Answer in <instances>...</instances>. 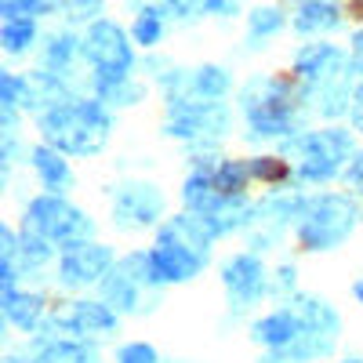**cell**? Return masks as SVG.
Wrapping results in <instances>:
<instances>
[{
	"instance_id": "6da1fadb",
	"label": "cell",
	"mask_w": 363,
	"mask_h": 363,
	"mask_svg": "<svg viewBox=\"0 0 363 363\" xmlns=\"http://www.w3.org/2000/svg\"><path fill=\"white\" fill-rule=\"evenodd\" d=\"M44 138L73 157H95L109 138V116L99 102H58L40 116Z\"/></svg>"
},
{
	"instance_id": "44dd1931",
	"label": "cell",
	"mask_w": 363,
	"mask_h": 363,
	"mask_svg": "<svg viewBox=\"0 0 363 363\" xmlns=\"http://www.w3.org/2000/svg\"><path fill=\"white\" fill-rule=\"evenodd\" d=\"M342 164L338 160H330V157H320V153H306L301 157V178H309V182H323L330 178Z\"/></svg>"
},
{
	"instance_id": "cb8c5ba5",
	"label": "cell",
	"mask_w": 363,
	"mask_h": 363,
	"mask_svg": "<svg viewBox=\"0 0 363 363\" xmlns=\"http://www.w3.org/2000/svg\"><path fill=\"white\" fill-rule=\"evenodd\" d=\"M280 11H272V8H258L255 15H251V33L255 37H269V33H277L280 29Z\"/></svg>"
},
{
	"instance_id": "8992f818",
	"label": "cell",
	"mask_w": 363,
	"mask_h": 363,
	"mask_svg": "<svg viewBox=\"0 0 363 363\" xmlns=\"http://www.w3.org/2000/svg\"><path fill=\"white\" fill-rule=\"evenodd\" d=\"M109 265H113L109 247H99V244H87V240H80V244L66 247L58 272H62V284H69V287H84V284L106 280Z\"/></svg>"
},
{
	"instance_id": "ac0fdd59",
	"label": "cell",
	"mask_w": 363,
	"mask_h": 363,
	"mask_svg": "<svg viewBox=\"0 0 363 363\" xmlns=\"http://www.w3.org/2000/svg\"><path fill=\"white\" fill-rule=\"evenodd\" d=\"M247 171L255 182H269V186H277V182H284L291 174L287 160H280V157H255V160H247Z\"/></svg>"
},
{
	"instance_id": "7a4b0ae2",
	"label": "cell",
	"mask_w": 363,
	"mask_h": 363,
	"mask_svg": "<svg viewBox=\"0 0 363 363\" xmlns=\"http://www.w3.org/2000/svg\"><path fill=\"white\" fill-rule=\"evenodd\" d=\"M84 55L91 58V66H95V84H99L102 95H113V91L124 87L135 58H131L128 33L116 22H109V18L91 22L87 37H84Z\"/></svg>"
},
{
	"instance_id": "603a6c76",
	"label": "cell",
	"mask_w": 363,
	"mask_h": 363,
	"mask_svg": "<svg viewBox=\"0 0 363 363\" xmlns=\"http://www.w3.org/2000/svg\"><path fill=\"white\" fill-rule=\"evenodd\" d=\"M116 363H160V359H157V349H153V345H145V342H131V345H120Z\"/></svg>"
},
{
	"instance_id": "52a82bcc",
	"label": "cell",
	"mask_w": 363,
	"mask_h": 363,
	"mask_svg": "<svg viewBox=\"0 0 363 363\" xmlns=\"http://www.w3.org/2000/svg\"><path fill=\"white\" fill-rule=\"evenodd\" d=\"M149 258H153L157 280H164V284L193 280L196 272L203 269V262H207L203 251H193V247H186V244H178V240H157V247L149 251Z\"/></svg>"
},
{
	"instance_id": "d6986e66",
	"label": "cell",
	"mask_w": 363,
	"mask_h": 363,
	"mask_svg": "<svg viewBox=\"0 0 363 363\" xmlns=\"http://www.w3.org/2000/svg\"><path fill=\"white\" fill-rule=\"evenodd\" d=\"M160 29H164V22H160V11L157 8H145L142 15H138V22H135V29H131V33H135V40L138 44H157L160 40Z\"/></svg>"
},
{
	"instance_id": "9a60e30c",
	"label": "cell",
	"mask_w": 363,
	"mask_h": 363,
	"mask_svg": "<svg viewBox=\"0 0 363 363\" xmlns=\"http://www.w3.org/2000/svg\"><path fill=\"white\" fill-rule=\"evenodd\" d=\"M40 363H102L87 342H44Z\"/></svg>"
},
{
	"instance_id": "f1b7e54d",
	"label": "cell",
	"mask_w": 363,
	"mask_h": 363,
	"mask_svg": "<svg viewBox=\"0 0 363 363\" xmlns=\"http://www.w3.org/2000/svg\"><path fill=\"white\" fill-rule=\"evenodd\" d=\"M345 363H359V359H345Z\"/></svg>"
},
{
	"instance_id": "5b68a950",
	"label": "cell",
	"mask_w": 363,
	"mask_h": 363,
	"mask_svg": "<svg viewBox=\"0 0 363 363\" xmlns=\"http://www.w3.org/2000/svg\"><path fill=\"white\" fill-rule=\"evenodd\" d=\"M291 109H294V99L284 80H255L251 87H244V113L251 120L255 135H262V138L287 135Z\"/></svg>"
},
{
	"instance_id": "3957f363",
	"label": "cell",
	"mask_w": 363,
	"mask_h": 363,
	"mask_svg": "<svg viewBox=\"0 0 363 363\" xmlns=\"http://www.w3.org/2000/svg\"><path fill=\"white\" fill-rule=\"evenodd\" d=\"M356 225V203L342 193L330 196H316L301 207L298 215V240L306 251H327L342 244Z\"/></svg>"
},
{
	"instance_id": "4fadbf2b",
	"label": "cell",
	"mask_w": 363,
	"mask_h": 363,
	"mask_svg": "<svg viewBox=\"0 0 363 363\" xmlns=\"http://www.w3.org/2000/svg\"><path fill=\"white\" fill-rule=\"evenodd\" d=\"M207 174L222 196H244L247 182H251V171L244 160H218L215 167H207Z\"/></svg>"
},
{
	"instance_id": "83f0119b",
	"label": "cell",
	"mask_w": 363,
	"mask_h": 363,
	"mask_svg": "<svg viewBox=\"0 0 363 363\" xmlns=\"http://www.w3.org/2000/svg\"><path fill=\"white\" fill-rule=\"evenodd\" d=\"M352 294H356V298L363 301V280H356V284H352Z\"/></svg>"
},
{
	"instance_id": "ba28073f",
	"label": "cell",
	"mask_w": 363,
	"mask_h": 363,
	"mask_svg": "<svg viewBox=\"0 0 363 363\" xmlns=\"http://www.w3.org/2000/svg\"><path fill=\"white\" fill-rule=\"evenodd\" d=\"M222 284L236 306H255L265 291V269L255 255H236L222 265Z\"/></svg>"
},
{
	"instance_id": "5bb4252c",
	"label": "cell",
	"mask_w": 363,
	"mask_h": 363,
	"mask_svg": "<svg viewBox=\"0 0 363 363\" xmlns=\"http://www.w3.org/2000/svg\"><path fill=\"white\" fill-rule=\"evenodd\" d=\"M294 26L301 29V33H320V29H330L338 26V8L327 4V0H306L294 18Z\"/></svg>"
},
{
	"instance_id": "7402d4cb",
	"label": "cell",
	"mask_w": 363,
	"mask_h": 363,
	"mask_svg": "<svg viewBox=\"0 0 363 363\" xmlns=\"http://www.w3.org/2000/svg\"><path fill=\"white\" fill-rule=\"evenodd\" d=\"M66 0H4V15L15 18V15H48L55 8H62Z\"/></svg>"
},
{
	"instance_id": "ffe728a7",
	"label": "cell",
	"mask_w": 363,
	"mask_h": 363,
	"mask_svg": "<svg viewBox=\"0 0 363 363\" xmlns=\"http://www.w3.org/2000/svg\"><path fill=\"white\" fill-rule=\"evenodd\" d=\"M193 84H196V91H200L203 99H218L222 91L229 87V77H225V69L207 66V69H200V73L193 77Z\"/></svg>"
},
{
	"instance_id": "9c48e42d",
	"label": "cell",
	"mask_w": 363,
	"mask_h": 363,
	"mask_svg": "<svg viewBox=\"0 0 363 363\" xmlns=\"http://www.w3.org/2000/svg\"><path fill=\"white\" fill-rule=\"evenodd\" d=\"M51 320H55V327L69 330V335H99V330L116 327V313L109 301H69Z\"/></svg>"
},
{
	"instance_id": "4316f807",
	"label": "cell",
	"mask_w": 363,
	"mask_h": 363,
	"mask_svg": "<svg viewBox=\"0 0 363 363\" xmlns=\"http://www.w3.org/2000/svg\"><path fill=\"white\" fill-rule=\"evenodd\" d=\"M345 178L352 182V186H359V182H363V153H359V157H356V160L349 164V171H345Z\"/></svg>"
},
{
	"instance_id": "8fae6325",
	"label": "cell",
	"mask_w": 363,
	"mask_h": 363,
	"mask_svg": "<svg viewBox=\"0 0 363 363\" xmlns=\"http://www.w3.org/2000/svg\"><path fill=\"white\" fill-rule=\"evenodd\" d=\"M255 342L269 345V349H287L298 335H301V316L294 309H280V313H269L251 327Z\"/></svg>"
},
{
	"instance_id": "2e32d148",
	"label": "cell",
	"mask_w": 363,
	"mask_h": 363,
	"mask_svg": "<svg viewBox=\"0 0 363 363\" xmlns=\"http://www.w3.org/2000/svg\"><path fill=\"white\" fill-rule=\"evenodd\" d=\"M33 167H37V174L44 178V186H51V189H62L66 182H69V164L55 153V149H33Z\"/></svg>"
},
{
	"instance_id": "d4e9b609",
	"label": "cell",
	"mask_w": 363,
	"mask_h": 363,
	"mask_svg": "<svg viewBox=\"0 0 363 363\" xmlns=\"http://www.w3.org/2000/svg\"><path fill=\"white\" fill-rule=\"evenodd\" d=\"M0 91H4V109H11V106H18L22 99V80H15L11 73H4V77H0Z\"/></svg>"
},
{
	"instance_id": "277c9868",
	"label": "cell",
	"mask_w": 363,
	"mask_h": 363,
	"mask_svg": "<svg viewBox=\"0 0 363 363\" xmlns=\"http://www.w3.org/2000/svg\"><path fill=\"white\" fill-rule=\"evenodd\" d=\"M91 225L84 211H77L73 203H66L62 196H37L26 207V233L44 236L48 244H62L73 247L80 240L91 236Z\"/></svg>"
},
{
	"instance_id": "e0dca14e",
	"label": "cell",
	"mask_w": 363,
	"mask_h": 363,
	"mask_svg": "<svg viewBox=\"0 0 363 363\" xmlns=\"http://www.w3.org/2000/svg\"><path fill=\"white\" fill-rule=\"evenodd\" d=\"M37 37V26H33V15H15V18H4V48L8 51H26Z\"/></svg>"
},
{
	"instance_id": "30bf717a",
	"label": "cell",
	"mask_w": 363,
	"mask_h": 363,
	"mask_svg": "<svg viewBox=\"0 0 363 363\" xmlns=\"http://www.w3.org/2000/svg\"><path fill=\"white\" fill-rule=\"evenodd\" d=\"M160 193L149 186H131L116 196V218L120 225H149L160 215Z\"/></svg>"
},
{
	"instance_id": "7c38bea8",
	"label": "cell",
	"mask_w": 363,
	"mask_h": 363,
	"mask_svg": "<svg viewBox=\"0 0 363 363\" xmlns=\"http://www.w3.org/2000/svg\"><path fill=\"white\" fill-rule=\"evenodd\" d=\"M4 316L18 330H37V323L44 316V298L22 294V291H4Z\"/></svg>"
},
{
	"instance_id": "484cf974",
	"label": "cell",
	"mask_w": 363,
	"mask_h": 363,
	"mask_svg": "<svg viewBox=\"0 0 363 363\" xmlns=\"http://www.w3.org/2000/svg\"><path fill=\"white\" fill-rule=\"evenodd\" d=\"M352 66H356V73L363 77V29L352 37Z\"/></svg>"
}]
</instances>
